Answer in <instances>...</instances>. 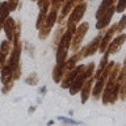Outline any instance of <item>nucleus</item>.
<instances>
[{"label": "nucleus", "mask_w": 126, "mask_h": 126, "mask_svg": "<svg viewBox=\"0 0 126 126\" xmlns=\"http://www.w3.org/2000/svg\"><path fill=\"white\" fill-rule=\"evenodd\" d=\"M85 8H87L85 3H79L78 5L71 11V15L68 17V22H67V29L71 30L72 33L76 32V24L81 20L83 15H84V12H85Z\"/></svg>", "instance_id": "1"}, {"label": "nucleus", "mask_w": 126, "mask_h": 126, "mask_svg": "<svg viewBox=\"0 0 126 126\" xmlns=\"http://www.w3.org/2000/svg\"><path fill=\"white\" fill-rule=\"evenodd\" d=\"M88 22H84V24H80L79 25V28H76V32L74 33L72 35V41H71V47H72L74 51H76L79 49V46H80V43L83 41V38H84V35L87 33V30H88Z\"/></svg>", "instance_id": "2"}, {"label": "nucleus", "mask_w": 126, "mask_h": 126, "mask_svg": "<svg viewBox=\"0 0 126 126\" xmlns=\"http://www.w3.org/2000/svg\"><path fill=\"white\" fill-rule=\"evenodd\" d=\"M114 12H116V7L113 5V7H110L100 18H98V21H97V24H96V28H97V29H100V30H101V29H105V28L109 25V22H110V20H112V17H113V13H114Z\"/></svg>", "instance_id": "3"}, {"label": "nucleus", "mask_w": 126, "mask_h": 126, "mask_svg": "<svg viewBox=\"0 0 126 126\" xmlns=\"http://www.w3.org/2000/svg\"><path fill=\"white\" fill-rule=\"evenodd\" d=\"M125 41H126V34H120L116 39H113V41L109 43L106 53H108V54H116L117 51L121 49V46L124 45Z\"/></svg>", "instance_id": "4"}, {"label": "nucleus", "mask_w": 126, "mask_h": 126, "mask_svg": "<svg viewBox=\"0 0 126 126\" xmlns=\"http://www.w3.org/2000/svg\"><path fill=\"white\" fill-rule=\"evenodd\" d=\"M100 42H101V35H98V37L94 38L88 46L83 49V57L85 58V57H89V55H92V54L96 53V51L100 49Z\"/></svg>", "instance_id": "5"}, {"label": "nucleus", "mask_w": 126, "mask_h": 126, "mask_svg": "<svg viewBox=\"0 0 126 126\" xmlns=\"http://www.w3.org/2000/svg\"><path fill=\"white\" fill-rule=\"evenodd\" d=\"M3 28H4V30H5V34H7V37H8V39H13V37H15V33H16V26H15V21L12 18H5V21H4V25H3Z\"/></svg>", "instance_id": "6"}, {"label": "nucleus", "mask_w": 126, "mask_h": 126, "mask_svg": "<svg viewBox=\"0 0 126 126\" xmlns=\"http://www.w3.org/2000/svg\"><path fill=\"white\" fill-rule=\"evenodd\" d=\"M114 1H116V0H104V1L101 3V5L98 7V11H97V13H96V17H97V18H100L101 16L109 9L110 7H113V5H114Z\"/></svg>", "instance_id": "7"}, {"label": "nucleus", "mask_w": 126, "mask_h": 126, "mask_svg": "<svg viewBox=\"0 0 126 126\" xmlns=\"http://www.w3.org/2000/svg\"><path fill=\"white\" fill-rule=\"evenodd\" d=\"M9 4H8L7 1L5 3H1L0 4V18H3V20H5L8 17V15H9Z\"/></svg>", "instance_id": "8"}, {"label": "nucleus", "mask_w": 126, "mask_h": 126, "mask_svg": "<svg viewBox=\"0 0 126 126\" xmlns=\"http://www.w3.org/2000/svg\"><path fill=\"white\" fill-rule=\"evenodd\" d=\"M91 85H92V79L87 81L85 84H84V87H83V98H81V101H83V102L87 100V97H88V93H89Z\"/></svg>", "instance_id": "9"}, {"label": "nucleus", "mask_w": 126, "mask_h": 126, "mask_svg": "<svg viewBox=\"0 0 126 126\" xmlns=\"http://www.w3.org/2000/svg\"><path fill=\"white\" fill-rule=\"evenodd\" d=\"M125 26H126V16H122V18L120 20V22L117 24L116 32H117V33H122L124 29H125Z\"/></svg>", "instance_id": "10"}, {"label": "nucleus", "mask_w": 126, "mask_h": 126, "mask_svg": "<svg viewBox=\"0 0 126 126\" xmlns=\"http://www.w3.org/2000/svg\"><path fill=\"white\" fill-rule=\"evenodd\" d=\"M125 9H126V0H118V3L116 5V12L121 13V12H124Z\"/></svg>", "instance_id": "11"}, {"label": "nucleus", "mask_w": 126, "mask_h": 126, "mask_svg": "<svg viewBox=\"0 0 126 126\" xmlns=\"http://www.w3.org/2000/svg\"><path fill=\"white\" fill-rule=\"evenodd\" d=\"M59 120L63 121V122H67V124H74V125H80L81 122L80 121H74V120H67L64 117H59Z\"/></svg>", "instance_id": "12"}, {"label": "nucleus", "mask_w": 126, "mask_h": 126, "mask_svg": "<svg viewBox=\"0 0 126 126\" xmlns=\"http://www.w3.org/2000/svg\"><path fill=\"white\" fill-rule=\"evenodd\" d=\"M124 64H125V67H126V58H125V63H124Z\"/></svg>", "instance_id": "13"}]
</instances>
